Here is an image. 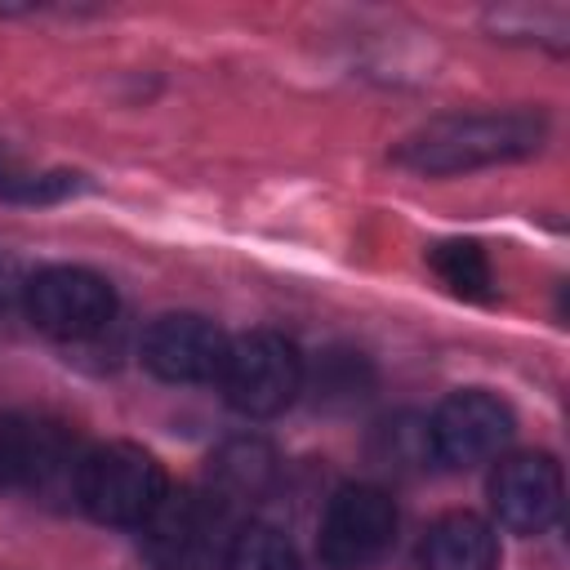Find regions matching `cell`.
I'll use <instances>...</instances> for the list:
<instances>
[{
    "label": "cell",
    "mask_w": 570,
    "mask_h": 570,
    "mask_svg": "<svg viewBox=\"0 0 570 570\" xmlns=\"http://www.w3.org/2000/svg\"><path fill=\"white\" fill-rule=\"evenodd\" d=\"M232 534L236 521L218 494L169 490L142 521V557L156 570H223Z\"/></svg>",
    "instance_id": "obj_2"
},
{
    "label": "cell",
    "mask_w": 570,
    "mask_h": 570,
    "mask_svg": "<svg viewBox=\"0 0 570 570\" xmlns=\"http://www.w3.org/2000/svg\"><path fill=\"white\" fill-rule=\"evenodd\" d=\"M396 534V503L379 485H343L321 517V561L330 570H365Z\"/></svg>",
    "instance_id": "obj_6"
},
{
    "label": "cell",
    "mask_w": 570,
    "mask_h": 570,
    "mask_svg": "<svg viewBox=\"0 0 570 570\" xmlns=\"http://www.w3.org/2000/svg\"><path fill=\"white\" fill-rule=\"evenodd\" d=\"M432 454V432H428V419H396V423H383V459L396 463V468H414V463H428ZM436 459V454H432Z\"/></svg>",
    "instance_id": "obj_15"
},
{
    "label": "cell",
    "mask_w": 570,
    "mask_h": 570,
    "mask_svg": "<svg viewBox=\"0 0 570 570\" xmlns=\"http://www.w3.org/2000/svg\"><path fill=\"white\" fill-rule=\"evenodd\" d=\"M76 459V441L49 419H4L0 423V485H49Z\"/></svg>",
    "instance_id": "obj_10"
},
{
    "label": "cell",
    "mask_w": 570,
    "mask_h": 570,
    "mask_svg": "<svg viewBox=\"0 0 570 570\" xmlns=\"http://www.w3.org/2000/svg\"><path fill=\"white\" fill-rule=\"evenodd\" d=\"M209 494L232 503H254L276 485V450L263 436H232L209 454Z\"/></svg>",
    "instance_id": "obj_12"
},
{
    "label": "cell",
    "mask_w": 570,
    "mask_h": 570,
    "mask_svg": "<svg viewBox=\"0 0 570 570\" xmlns=\"http://www.w3.org/2000/svg\"><path fill=\"white\" fill-rule=\"evenodd\" d=\"M548 120L539 111H468V116H441L428 120L419 134H410L396 147V165L414 174H468L481 165L521 160L543 147Z\"/></svg>",
    "instance_id": "obj_1"
},
{
    "label": "cell",
    "mask_w": 570,
    "mask_h": 570,
    "mask_svg": "<svg viewBox=\"0 0 570 570\" xmlns=\"http://www.w3.org/2000/svg\"><path fill=\"white\" fill-rule=\"evenodd\" d=\"M419 566L423 570H494L499 566V539L490 521L472 512H450L428 525L419 543Z\"/></svg>",
    "instance_id": "obj_11"
},
{
    "label": "cell",
    "mask_w": 570,
    "mask_h": 570,
    "mask_svg": "<svg viewBox=\"0 0 570 570\" xmlns=\"http://www.w3.org/2000/svg\"><path fill=\"white\" fill-rule=\"evenodd\" d=\"M223 570H298V557H294V543L276 525L249 521V525H236Z\"/></svg>",
    "instance_id": "obj_13"
},
{
    "label": "cell",
    "mask_w": 570,
    "mask_h": 570,
    "mask_svg": "<svg viewBox=\"0 0 570 570\" xmlns=\"http://www.w3.org/2000/svg\"><path fill=\"white\" fill-rule=\"evenodd\" d=\"M512 410L485 392V387H463V392H450L436 414L428 419V432H432V454L441 463H454V468H472V463H485L494 459L508 441H512Z\"/></svg>",
    "instance_id": "obj_7"
},
{
    "label": "cell",
    "mask_w": 570,
    "mask_h": 570,
    "mask_svg": "<svg viewBox=\"0 0 570 570\" xmlns=\"http://www.w3.org/2000/svg\"><path fill=\"white\" fill-rule=\"evenodd\" d=\"M165 494V468L142 445L111 441L76 463V499L102 525H142Z\"/></svg>",
    "instance_id": "obj_3"
},
{
    "label": "cell",
    "mask_w": 570,
    "mask_h": 570,
    "mask_svg": "<svg viewBox=\"0 0 570 570\" xmlns=\"http://www.w3.org/2000/svg\"><path fill=\"white\" fill-rule=\"evenodd\" d=\"M490 508L512 534H539L561 512V468L548 454H508L490 476Z\"/></svg>",
    "instance_id": "obj_9"
},
{
    "label": "cell",
    "mask_w": 570,
    "mask_h": 570,
    "mask_svg": "<svg viewBox=\"0 0 570 570\" xmlns=\"http://www.w3.org/2000/svg\"><path fill=\"white\" fill-rule=\"evenodd\" d=\"M432 272L463 298H485L490 294V258L476 240H441L432 254Z\"/></svg>",
    "instance_id": "obj_14"
},
{
    "label": "cell",
    "mask_w": 570,
    "mask_h": 570,
    "mask_svg": "<svg viewBox=\"0 0 570 570\" xmlns=\"http://www.w3.org/2000/svg\"><path fill=\"white\" fill-rule=\"evenodd\" d=\"M218 387L245 419H272L303 392V356L285 334L254 330L227 343Z\"/></svg>",
    "instance_id": "obj_4"
},
{
    "label": "cell",
    "mask_w": 570,
    "mask_h": 570,
    "mask_svg": "<svg viewBox=\"0 0 570 570\" xmlns=\"http://www.w3.org/2000/svg\"><path fill=\"white\" fill-rule=\"evenodd\" d=\"M27 316L53 338H94L116 316V289L89 267H45L27 281Z\"/></svg>",
    "instance_id": "obj_5"
},
{
    "label": "cell",
    "mask_w": 570,
    "mask_h": 570,
    "mask_svg": "<svg viewBox=\"0 0 570 570\" xmlns=\"http://www.w3.org/2000/svg\"><path fill=\"white\" fill-rule=\"evenodd\" d=\"M227 343L232 338L214 321L196 312H174L147 330L142 365L165 383H205V379H218Z\"/></svg>",
    "instance_id": "obj_8"
}]
</instances>
